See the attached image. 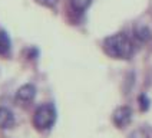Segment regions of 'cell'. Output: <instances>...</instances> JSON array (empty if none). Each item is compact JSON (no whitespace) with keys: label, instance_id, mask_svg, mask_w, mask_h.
I'll return each mask as SVG.
<instances>
[{"label":"cell","instance_id":"obj_1","mask_svg":"<svg viewBox=\"0 0 152 138\" xmlns=\"http://www.w3.org/2000/svg\"><path fill=\"white\" fill-rule=\"evenodd\" d=\"M103 51L115 59H129L134 55V43L125 33H115L103 40Z\"/></svg>","mask_w":152,"mask_h":138},{"label":"cell","instance_id":"obj_2","mask_svg":"<svg viewBox=\"0 0 152 138\" xmlns=\"http://www.w3.org/2000/svg\"><path fill=\"white\" fill-rule=\"evenodd\" d=\"M56 121V108L53 104H43L33 114V125L39 131H46L53 127Z\"/></svg>","mask_w":152,"mask_h":138},{"label":"cell","instance_id":"obj_3","mask_svg":"<svg viewBox=\"0 0 152 138\" xmlns=\"http://www.w3.org/2000/svg\"><path fill=\"white\" fill-rule=\"evenodd\" d=\"M132 115H134V112L132 109L126 106V105H124V106H119L116 108L113 114H112V121H113V124L118 127V128H125L126 125L131 124V121H132Z\"/></svg>","mask_w":152,"mask_h":138},{"label":"cell","instance_id":"obj_4","mask_svg":"<svg viewBox=\"0 0 152 138\" xmlns=\"http://www.w3.org/2000/svg\"><path fill=\"white\" fill-rule=\"evenodd\" d=\"M36 96V88H34L33 84H25L22 85L16 92V99L20 104H29L32 102Z\"/></svg>","mask_w":152,"mask_h":138},{"label":"cell","instance_id":"obj_5","mask_svg":"<svg viewBox=\"0 0 152 138\" xmlns=\"http://www.w3.org/2000/svg\"><path fill=\"white\" fill-rule=\"evenodd\" d=\"M15 125V115L9 108L0 106V128L9 129Z\"/></svg>","mask_w":152,"mask_h":138},{"label":"cell","instance_id":"obj_6","mask_svg":"<svg viewBox=\"0 0 152 138\" xmlns=\"http://www.w3.org/2000/svg\"><path fill=\"white\" fill-rule=\"evenodd\" d=\"M151 29L145 25H138L135 27V37L139 42H148L151 39Z\"/></svg>","mask_w":152,"mask_h":138},{"label":"cell","instance_id":"obj_7","mask_svg":"<svg viewBox=\"0 0 152 138\" xmlns=\"http://www.w3.org/2000/svg\"><path fill=\"white\" fill-rule=\"evenodd\" d=\"M10 46H12V42H10L9 34L0 30V55H6L10 51Z\"/></svg>","mask_w":152,"mask_h":138},{"label":"cell","instance_id":"obj_8","mask_svg":"<svg viewBox=\"0 0 152 138\" xmlns=\"http://www.w3.org/2000/svg\"><path fill=\"white\" fill-rule=\"evenodd\" d=\"M91 1L92 0H70V4H72L73 10H76V12H83L91 4Z\"/></svg>","mask_w":152,"mask_h":138},{"label":"cell","instance_id":"obj_9","mask_svg":"<svg viewBox=\"0 0 152 138\" xmlns=\"http://www.w3.org/2000/svg\"><path fill=\"white\" fill-rule=\"evenodd\" d=\"M129 138H151V137H149V134H148L146 129L139 128V129H135V131L129 135Z\"/></svg>","mask_w":152,"mask_h":138},{"label":"cell","instance_id":"obj_10","mask_svg":"<svg viewBox=\"0 0 152 138\" xmlns=\"http://www.w3.org/2000/svg\"><path fill=\"white\" fill-rule=\"evenodd\" d=\"M149 98L146 96V95H141L139 96V106H141V111H148V108H149Z\"/></svg>","mask_w":152,"mask_h":138},{"label":"cell","instance_id":"obj_11","mask_svg":"<svg viewBox=\"0 0 152 138\" xmlns=\"http://www.w3.org/2000/svg\"><path fill=\"white\" fill-rule=\"evenodd\" d=\"M39 1L43 3V4H46V6H55L58 3V0H39Z\"/></svg>","mask_w":152,"mask_h":138}]
</instances>
